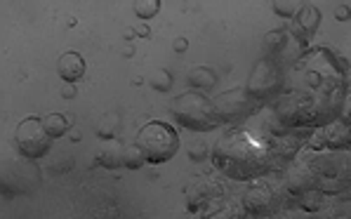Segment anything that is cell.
<instances>
[{
    "label": "cell",
    "mask_w": 351,
    "mask_h": 219,
    "mask_svg": "<svg viewBox=\"0 0 351 219\" xmlns=\"http://www.w3.org/2000/svg\"><path fill=\"white\" fill-rule=\"evenodd\" d=\"M43 125H45V130L52 135V140H59V137H64L69 132V120L64 118L62 114L43 116Z\"/></svg>",
    "instance_id": "obj_18"
},
{
    "label": "cell",
    "mask_w": 351,
    "mask_h": 219,
    "mask_svg": "<svg viewBox=\"0 0 351 219\" xmlns=\"http://www.w3.org/2000/svg\"><path fill=\"white\" fill-rule=\"evenodd\" d=\"M245 92L262 106L280 97L285 92V66L280 62L271 60V57L257 60L250 76H247Z\"/></svg>",
    "instance_id": "obj_6"
},
{
    "label": "cell",
    "mask_w": 351,
    "mask_h": 219,
    "mask_svg": "<svg viewBox=\"0 0 351 219\" xmlns=\"http://www.w3.org/2000/svg\"><path fill=\"white\" fill-rule=\"evenodd\" d=\"M132 10L139 19H154L160 12V0H134Z\"/></svg>",
    "instance_id": "obj_19"
},
{
    "label": "cell",
    "mask_w": 351,
    "mask_h": 219,
    "mask_svg": "<svg viewBox=\"0 0 351 219\" xmlns=\"http://www.w3.org/2000/svg\"><path fill=\"white\" fill-rule=\"evenodd\" d=\"M335 17H337V21H351V0H342L339 3Z\"/></svg>",
    "instance_id": "obj_23"
},
{
    "label": "cell",
    "mask_w": 351,
    "mask_h": 219,
    "mask_svg": "<svg viewBox=\"0 0 351 219\" xmlns=\"http://www.w3.org/2000/svg\"><path fill=\"white\" fill-rule=\"evenodd\" d=\"M318 24H321V12H318L314 5H309V8L302 10V12L297 14L295 19H290L288 29H290V34H293L297 40L309 42L311 36L316 34Z\"/></svg>",
    "instance_id": "obj_13"
},
{
    "label": "cell",
    "mask_w": 351,
    "mask_h": 219,
    "mask_svg": "<svg viewBox=\"0 0 351 219\" xmlns=\"http://www.w3.org/2000/svg\"><path fill=\"white\" fill-rule=\"evenodd\" d=\"M189 85H191L193 90H213L215 85H217V76H215V71L213 68H208V66H196V68H191L189 71Z\"/></svg>",
    "instance_id": "obj_16"
},
{
    "label": "cell",
    "mask_w": 351,
    "mask_h": 219,
    "mask_svg": "<svg viewBox=\"0 0 351 219\" xmlns=\"http://www.w3.org/2000/svg\"><path fill=\"white\" fill-rule=\"evenodd\" d=\"M215 104H217L222 120L229 123V125H243V123L247 118H252V116L262 109V104H257V101L245 92V88L226 90V92H222L215 99Z\"/></svg>",
    "instance_id": "obj_10"
},
{
    "label": "cell",
    "mask_w": 351,
    "mask_h": 219,
    "mask_svg": "<svg viewBox=\"0 0 351 219\" xmlns=\"http://www.w3.org/2000/svg\"><path fill=\"white\" fill-rule=\"evenodd\" d=\"M241 203L247 217H274L285 207V189L280 181H269L267 177L252 179L243 191Z\"/></svg>",
    "instance_id": "obj_7"
},
{
    "label": "cell",
    "mask_w": 351,
    "mask_h": 219,
    "mask_svg": "<svg viewBox=\"0 0 351 219\" xmlns=\"http://www.w3.org/2000/svg\"><path fill=\"white\" fill-rule=\"evenodd\" d=\"M205 156H208V144H205V140H201V137H196V140L189 144V158H191L193 163H198V160H203Z\"/></svg>",
    "instance_id": "obj_21"
},
{
    "label": "cell",
    "mask_w": 351,
    "mask_h": 219,
    "mask_svg": "<svg viewBox=\"0 0 351 219\" xmlns=\"http://www.w3.org/2000/svg\"><path fill=\"white\" fill-rule=\"evenodd\" d=\"M210 156L217 172L236 181L269 177L274 172H283L285 168L267 135L243 125H231L224 135H219Z\"/></svg>",
    "instance_id": "obj_1"
},
{
    "label": "cell",
    "mask_w": 351,
    "mask_h": 219,
    "mask_svg": "<svg viewBox=\"0 0 351 219\" xmlns=\"http://www.w3.org/2000/svg\"><path fill=\"white\" fill-rule=\"evenodd\" d=\"M144 163H147V156H144L142 149H139L137 144H128V151H125V170H139Z\"/></svg>",
    "instance_id": "obj_20"
},
{
    "label": "cell",
    "mask_w": 351,
    "mask_h": 219,
    "mask_svg": "<svg viewBox=\"0 0 351 219\" xmlns=\"http://www.w3.org/2000/svg\"><path fill=\"white\" fill-rule=\"evenodd\" d=\"M337 118H342L347 125H351V94H347L342 101V109H339V116Z\"/></svg>",
    "instance_id": "obj_24"
},
{
    "label": "cell",
    "mask_w": 351,
    "mask_h": 219,
    "mask_svg": "<svg viewBox=\"0 0 351 219\" xmlns=\"http://www.w3.org/2000/svg\"><path fill=\"white\" fill-rule=\"evenodd\" d=\"M304 149H311V151H339V149H351V125H347L342 118L326 123V125L316 127V130L311 132Z\"/></svg>",
    "instance_id": "obj_12"
},
{
    "label": "cell",
    "mask_w": 351,
    "mask_h": 219,
    "mask_svg": "<svg viewBox=\"0 0 351 219\" xmlns=\"http://www.w3.org/2000/svg\"><path fill=\"white\" fill-rule=\"evenodd\" d=\"M347 88H349V92H351V73L347 76Z\"/></svg>",
    "instance_id": "obj_26"
},
{
    "label": "cell",
    "mask_w": 351,
    "mask_h": 219,
    "mask_svg": "<svg viewBox=\"0 0 351 219\" xmlns=\"http://www.w3.org/2000/svg\"><path fill=\"white\" fill-rule=\"evenodd\" d=\"M311 163L316 170L318 189L326 196H344L351 184V151H311Z\"/></svg>",
    "instance_id": "obj_3"
},
{
    "label": "cell",
    "mask_w": 351,
    "mask_h": 219,
    "mask_svg": "<svg viewBox=\"0 0 351 219\" xmlns=\"http://www.w3.org/2000/svg\"><path fill=\"white\" fill-rule=\"evenodd\" d=\"M309 0H274V12L278 14L280 19H295L302 10L309 8Z\"/></svg>",
    "instance_id": "obj_17"
},
{
    "label": "cell",
    "mask_w": 351,
    "mask_h": 219,
    "mask_svg": "<svg viewBox=\"0 0 351 219\" xmlns=\"http://www.w3.org/2000/svg\"><path fill=\"white\" fill-rule=\"evenodd\" d=\"M52 135L45 130L43 118H24L14 130V146L26 158H43L52 149Z\"/></svg>",
    "instance_id": "obj_9"
},
{
    "label": "cell",
    "mask_w": 351,
    "mask_h": 219,
    "mask_svg": "<svg viewBox=\"0 0 351 219\" xmlns=\"http://www.w3.org/2000/svg\"><path fill=\"white\" fill-rule=\"evenodd\" d=\"M57 73L64 83H78L80 78L85 76V60L78 55V52H64L57 62Z\"/></svg>",
    "instance_id": "obj_15"
},
{
    "label": "cell",
    "mask_w": 351,
    "mask_h": 219,
    "mask_svg": "<svg viewBox=\"0 0 351 219\" xmlns=\"http://www.w3.org/2000/svg\"><path fill=\"white\" fill-rule=\"evenodd\" d=\"M306 42L297 40L293 34H290V29L285 26V29H276V31H269L267 38H264V52H267V57H271V60L280 62L285 66V64H295L300 62L302 57L306 55Z\"/></svg>",
    "instance_id": "obj_11"
},
{
    "label": "cell",
    "mask_w": 351,
    "mask_h": 219,
    "mask_svg": "<svg viewBox=\"0 0 351 219\" xmlns=\"http://www.w3.org/2000/svg\"><path fill=\"white\" fill-rule=\"evenodd\" d=\"M125 151L128 144H123L121 140H109L97 153V165L104 170H118L125 168Z\"/></svg>",
    "instance_id": "obj_14"
},
{
    "label": "cell",
    "mask_w": 351,
    "mask_h": 219,
    "mask_svg": "<svg viewBox=\"0 0 351 219\" xmlns=\"http://www.w3.org/2000/svg\"><path fill=\"white\" fill-rule=\"evenodd\" d=\"M170 114L177 125L186 127L191 132H213L224 125L219 109L203 90H189V92L175 97L170 106Z\"/></svg>",
    "instance_id": "obj_2"
},
{
    "label": "cell",
    "mask_w": 351,
    "mask_h": 219,
    "mask_svg": "<svg viewBox=\"0 0 351 219\" xmlns=\"http://www.w3.org/2000/svg\"><path fill=\"white\" fill-rule=\"evenodd\" d=\"M151 85H154V90H163V92H167V90L172 88V76L167 71H154V76H151Z\"/></svg>",
    "instance_id": "obj_22"
},
{
    "label": "cell",
    "mask_w": 351,
    "mask_h": 219,
    "mask_svg": "<svg viewBox=\"0 0 351 219\" xmlns=\"http://www.w3.org/2000/svg\"><path fill=\"white\" fill-rule=\"evenodd\" d=\"M222 172H203L193 177L184 189V205L191 215H208L213 217V207L222 205L226 198V181Z\"/></svg>",
    "instance_id": "obj_4"
},
{
    "label": "cell",
    "mask_w": 351,
    "mask_h": 219,
    "mask_svg": "<svg viewBox=\"0 0 351 219\" xmlns=\"http://www.w3.org/2000/svg\"><path fill=\"white\" fill-rule=\"evenodd\" d=\"M38 184H40V170L34 163V158H26L19 153V158H12L10 163H5L3 179H0L5 196L31 194V191L38 189Z\"/></svg>",
    "instance_id": "obj_8"
},
{
    "label": "cell",
    "mask_w": 351,
    "mask_h": 219,
    "mask_svg": "<svg viewBox=\"0 0 351 219\" xmlns=\"http://www.w3.org/2000/svg\"><path fill=\"white\" fill-rule=\"evenodd\" d=\"M134 144L144 151L147 163L160 165V163H167L170 158H175L182 142L172 125H167L163 120H151L137 132Z\"/></svg>",
    "instance_id": "obj_5"
},
{
    "label": "cell",
    "mask_w": 351,
    "mask_h": 219,
    "mask_svg": "<svg viewBox=\"0 0 351 219\" xmlns=\"http://www.w3.org/2000/svg\"><path fill=\"white\" fill-rule=\"evenodd\" d=\"M344 198H347V201H351V184H349V189L344 191Z\"/></svg>",
    "instance_id": "obj_25"
}]
</instances>
